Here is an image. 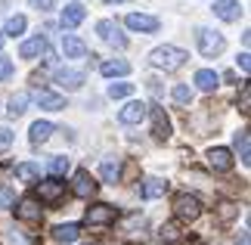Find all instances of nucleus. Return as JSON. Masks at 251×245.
I'll return each instance as SVG.
<instances>
[{
  "label": "nucleus",
  "instance_id": "f257e3e1",
  "mask_svg": "<svg viewBox=\"0 0 251 245\" xmlns=\"http://www.w3.org/2000/svg\"><path fill=\"white\" fill-rule=\"evenodd\" d=\"M189 59V53L186 50H180V47H155V50L149 53V65L152 68H161V72H177V68H183Z\"/></svg>",
  "mask_w": 251,
  "mask_h": 245
},
{
  "label": "nucleus",
  "instance_id": "f03ea898",
  "mask_svg": "<svg viewBox=\"0 0 251 245\" xmlns=\"http://www.w3.org/2000/svg\"><path fill=\"white\" fill-rule=\"evenodd\" d=\"M196 41H199V50H201V56H220L224 53V47H226V41H224V34L220 31H211V28H199L196 31Z\"/></svg>",
  "mask_w": 251,
  "mask_h": 245
},
{
  "label": "nucleus",
  "instance_id": "7ed1b4c3",
  "mask_svg": "<svg viewBox=\"0 0 251 245\" xmlns=\"http://www.w3.org/2000/svg\"><path fill=\"white\" fill-rule=\"evenodd\" d=\"M174 214H177L180 220H199V218H201V202H199V195L180 192L177 199H174Z\"/></svg>",
  "mask_w": 251,
  "mask_h": 245
},
{
  "label": "nucleus",
  "instance_id": "20e7f679",
  "mask_svg": "<svg viewBox=\"0 0 251 245\" xmlns=\"http://www.w3.org/2000/svg\"><path fill=\"white\" fill-rule=\"evenodd\" d=\"M96 34H100L109 47H115V50H124V47H127V37L121 34L118 22H112V19H102V22L96 25Z\"/></svg>",
  "mask_w": 251,
  "mask_h": 245
},
{
  "label": "nucleus",
  "instance_id": "39448f33",
  "mask_svg": "<svg viewBox=\"0 0 251 245\" xmlns=\"http://www.w3.org/2000/svg\"><path fill=\"white\" fill-rule=\"evenodd\" d=\"M62 192H65V183L59 177H50V180H41L37 183V199L47 202V205H56L62 199Z\"/></svg>",
  "mask_w": 251,
  "mask_h": 245
},
{
  "label": "nucleus",
  "instance_id": "423d86ee",
  "mask_svg": "<svg viewBox=\"0 0 251 245\" xmlns=\"http://www.w3.org/2000/svg\"><path fill=\"white\" fill-rule=\"evenodd\" d=\"M34 103L41 106V109H47V112H62L65 109V96L47 90V87H37L34 90Z\"/></svg>",
  "mask_w": 251,
  "mask_h": 245
},
{
  "label": "nucleus",
  "instance_id": "0eeeda50",
  "mask_svg": "<svg viewBox=\"0 0 251 245\" xmlns=\"http://www.w3.org/2000/svg\"><path fill=\"white\" fill-rule=\"evenodd\" d=\"M96 190H100V183L90 177V171H78L75 174V183H72V192L78 195V199H93Z\"/></svg>",
  "mask_w": 251,
  "mask_h": 245
},
{
  "label": "nucleus",
  "instance_id": "6e6552de",
  "mask_svg": "<svg viewBox=\"0 0 251 245\" xmlns=\"http://www.w3.org/2000/svg\"><path fill=\"white\" fill-rule=\"evenodd\" d=\"M124 25L130 28V31H146V34H152V31H158V19L155 16H146V13H130L127 19H124Z\"/></svg>",
  "mask_w": 251,
  "mask_h": 245
},
{
  "label": "nucleus",
  "instance_id": "1a4fd4ad",
  "mask_svg": "<svg viewBox=\"0 0 251 245\" xmlns=\"http://www.w3.org/2000/svg\"><path fill=\"white\" fill-rule=\"evenodd\" d=\"M16 218L19 220H25V223H37L44 218V211H41V202L34 199V195H28V199L19 202V208H16Z\"/></svg>",
  "mask_w": 251,
  "mask_h": 245
},
{
  "label": "nucleus",
  "instance_id": "9d476101",
  "mask_svg": "<svg viewBox=\"0 0 251 245\" xmlns=\"http://www.w3.org/2000/svg\"><path fill=\"white\" fill-rule=\"evenodd\" d=\"M115 218H118V208H115V205H90V208H87V223H93V227L112 223Z\"/></svg>",
  "mask_w": 251,
  "mask_h": 245
},
{
  "label": "nucleus",
  "instance_id": "9b49d317",
  "mask_svg": "<svg viewBox=\"0 0 251 245\" xmlns=\"http://www.w3.org/2000/svg\"><path fill=\"white\" fill-rule=\"evenodd\" d=\"M146 112H149V106H146V103L130 100V103L118 112V121H121V124H140L143 118H146Z\"/></svg>",
  "mask_w": 251,
  "mask_h": 245
},
{
  "label": "nucleus",
  "instance_id": "f8f14e48",
  "mask_svg": "<svg viewBox=\"0 0 251 245\" xmlns=\"http://www.w3.org/2000/svg\"><path fill=\"white\" fill-rule=\"evenodd\" d=\"M214 16L224 19V22H239L242 3H239V0H214Z\"/></svg>",
  "mask_w": 251,
  "mask_h": 245
},
{
  "label": "nucleus",
  "instance_id": "ddd939ff",
  "mask_svg": "<svg viewBox=\"0 0 251 245\" xmlns=\"http://www.w3.org/2000/svg\"><path fill=\"white\" fill-rule=\"evenodd\" d=\"M208 164H211V171H217V174H226V171H233V152L229 149H211L208 152Z\"/></svg>",
  "mask_w": 251,
  "mask_h": 245
},
{
  "label": "nucleus",
  "instance_id": "4468645a",
  "mask_svg": "<svg viewBox=\"0 0 251 245\" xmlns=\"http://www.w3.org/2000/svg\"><path fill=\"white\" fill-rule=\"evenodd\" d=\"M62 53H65V59H84L87 44L81 37H75V34H62Z\"/></svg>",
  "mask_w": 251,
  "mask_h": 245
},
{
  "label": "nucleus",
  "instance_id": "2eb2a0df",
  "mask_svg": "<svg viewBox=\"0 0 251 245\" xmlns=\"http://www.w3.org/2000/svg\"><path fill=\"white\" fill-rule=\"evenodd\" d=\"M84 16H87V9H84V3H65V9H62V28H78L81 22H84Z\"/></svg>",
  "mask_w": 251,
  "mask_h": 245
},
{
  "label": "nucleus",
  "instance_id": "dca6fc26",
  "mask_svg": "<svg viewBox=\"0 0 251 245\" xmlns=\"http://www.w3.org/2000/svg\"><path fill=\"white\" fill-rule=\"evenodd\" d=\"M56 84L65 87V90H78L84 84V72H78V68H59L56 72Z\"/></svg>",
  "mask_w": 251,
  "mask_h": 245
},
{
  "label": "nucleus",
  "instance_id": "f3484780",
  "mask_svg": "<svg viewBox=\"0 0 251 245\" xmlns=\"http://www.w3.org/2000/svg\"><path fill=\"white\" fill-rule=\"evenodd\" d=\"M152 134L158 136V140H168L171 136V121H168V115H165V109H158V106H152Z\"/></svg>",
  "mask_w": 251,
  "mask_h": 245
},
{
  "label": "nucleus",
  "instance_id": "a211bd4d",
  "mask_svg": "<svg viewBox=\"0 0 251 245\" xmlns=\"http://www.w3.org/2000/svg\"><path fill=\"white\" fill-rule=\"evenodd\" d=\"M196 84H199V90L214 93L220 87V75L214 72V68H199V72H196Z\"/></svg>",
  "mask_w": 251,
  "mask_h": 245
},
{
  "label": "nucleus",
  "instance_id": "6ab92c4d",
  "mask_svg": "<svg viewBox=\"0 0 251 245\" xmlns=\"http://www.w3.org/2000/svg\"><path fill=\"white\" fill-rule=\"evenodd\" d=\"M44 50H47V37L37 34V37H31V41H25L19 47V56H22V59H34V56H41Z\"/></svg>",
  "mask_w": 251,
  "mask_h": 245
},
{
  "label": "nucleus",
  "instance_id": "aec40b11",
  "mask_svg": "<svg viewBox=\"0 0 251 245\" xmlns=\"http://www.w3.org/2000/svg\"><path fill=\"white\" fill-rule=\"evenodd\" d=\"M100 72L105 78H124V75H130V62H124V59H105L100 65Z\"/></svg>",
  "mask_w": 251,
  "mask_h": 245
},
{
  "label": "nucleus",
  "instance_id": "412c9836",
  "mask_svg": "<svg viewBox=\"0 0 251 245\" xmlns=\"http://www.w3.org/2000/svg\"><path fill=\"white\" fill-rule=\"evenodd\" d=\"M100 174H102V183H118V177H121V164H118V159H115V155L102 159Z\"/></svg>",
  "mask_w": 251,
  "mask_h": 245
},
{
  "label": "nucleus",
  "instance_id": "4be33fe9",
  "mask_svg": "<svg viewBox=\"0 0 251 245\" xmlns=\"http://www.w3.org/2000/svg\"><path fill=\"white\" fill-rule=\"evenodd\" d=\"M143 199H161V195L168 192V183L165 180H158V177H149L146 183H143Z\"/></svg>",
  "mask_w": 251,
  "mask_h": 245
},
{
  "label": "nucleus",
  "instance_id": "5701e85b",
  "mask_svg": "<svg viewBox=\"0 0 251 245\" xmlns=\"http://www.w3.org/2000/svg\"><path fill=\"white\" fill-rule=\"evenodd\" d=\"M81 233V223H59V227H53V239L56 242H75Z\"/></svg>",
  "mask_w": 251,
  "mask_h": 245
},
{
  "label": "nucleus",
  "instance_id": "b1692460",
  "mask_svg": "<svg viewBox=\"0 0 251 245\" xmlns=\"http://www.w3.org/2000/svg\"><path fill=\"white\" fill-rule=\"evenodd\" d=\"M236 152H239V162L242 164H251V134L248 131L236 134Z\"/></svg>",
  "mask_w": 251,
  "mask_h": 245
},
{
  "label": "nucleus",
  "instance_id": "393cba45",
  "mask_svg": "<svg viewBox=\"0 0 251 245\" xmlns=\"http://www.w3.org/2000/svg\"><path fill=\"white\" fill-rule=\"evenodd\" d=\"M56 131V127L50 124V121H34L31 124V143L37 146V143H44V140H50V134Z\"/></svg>",
  "mask_w": 251,
  "mask_h": 245
},
{
  "label": "nucleus",
  "instance_id": "a878e982",
  "mask_svg": "<svg viewBox=\"0 0 251 245\" xmlns=\"http://www.w3.org/2000/svg\"><path fill=\"white\" fill-rule=\"evenodd\" d=\"M16 177L25 180V183H34L37 177H41V168L31 164V162H22V164H16Z\"/></svg>",
  "mask_w": 251,
  "mask_h": 245
},
{
  "label": "nucleus",
  "instance_id": "bb28decb",
  "mask_svg": "<svg viewBox=\"0 0 251 245\" xmlns=\"http://www.w3.org/2000/svg\"><path fill=\"white\" fill-rule=\"evenodd\" d=\"M28 28V22H25V16H9L6 19V25H3V34H9V37H19Z\"/></svg>",
  "mask_w": 251,
  "mask_h": 245
},
{
  "label": "nucleus",
  "instance_id": "cd10ccee",
  "mask_svg": "<svg viewBox=\"0 0 251 245\" xmlns=\"http://www.w3.org/2000/svg\"><path fill=\"white\" fill-rule=\"evenodd\" d=\"M25 106H28V93H16L13 100H9V118H19V115H25Z\"/></svg>",
  "mask_w": 251,
  "mask_h": 245
},
{
  "label": "nucleus",
  "instance_id": "c85d7f7f",
  "mask_svg": "<svg viewBox=\"0 0 251 245\" xmlns=\"http://www.w3.org/2000/svg\"><path fill=\"white\" fill-rule=\"evenodd\" d=\"M171 96H174V103L189 106V103H192V87H189V84H177V87L171 90Z\"/></svg>",
  "mask_w": 251,
  "mask_h": 245
},
{
  "label": "nucleus",
  "instance_id": "c756f323",
  "mask_svg": "<svg viewBox=\"0 0 251 245\" xmlns=\"http://www.w3.org/2000/svg\"><path fill=\"white\" fill-rule=\"evenodd\" d=\"M158 236L165 239V242H177L180 239V223H161V230H158Z\"/></svg>",
  "mask_w": 251,
  "mask_h": 245
},
{
  "label": "nucleus",
  "instance_id": "7c9ffc66",
  "mask_svg": "<svg viewBox=\"0 0 251 245\" xmlns=\"http://www.w3.org/2000/svg\"><path fill=\"white\" fill-rule=\"evenodd\" d=\"M239 112L242 115H251V84L245 81L242 90H239Z\"/></svg>",
  "mask_w": 251,
  "mask_h": 245
},
{
  "label": "nucleus",
  "instance_id": "2f4dec72",
  "mask_svg": "<svg viewBox=\"0 0 251 245\" xmlns=\"http://www.w3.org/2000/svg\"><path fill=\"white\" fill-rule=\"evenodd\" d=\"M47 168H50V174H53V177H62V174L69 171V159H62V155H53Z\"/></svg>",
  "mask_w": 251,
  "mask_h": 245
},
{
  "label": "nucleus",
  "instance_id": "473e14b6",
  "mask_svg": "<svg viewBox=\"0 0 251 245\" xmlns=\"http://www.w3.org/2000/svg\"><path fill=\"white\" fill-rule=\"evenodd\" d=\"M133 93V84H109V96L112 100H127Z\"/></svg>",
  "mask_w": 251,
  "mask_h": 245
},
{
  "label": "nucleus",
  "instance_id": "72a5a7b5",
  "mask_svg": "<svg viewBox=\"0 0 251 245\" xmlns=\"http://www.w3.org/2000/svg\"><path fill=\"white\" fill-rule=\"evenodd\" d=\"M16 205V190L13 186H0V208H9Z\"/></svg>",
  "mask_w": 251,
  "mask_h": 245
},
{
  "label": "nucleus",
  "instance_id": "f704fd0d",
  "mask_svg": "<svg viewBox=\"0 0 251 245\" xmlns=\"http://www.w3.org/2000/svg\"><path fill=\"white\" fill-rule=\"evenodd\" d=\"M28 3H31V9H37V13H50L56 6V0H28Z\"/></svg>",
  "mask_w": 251,
  "mask_h": 245
},
{
  "label": "nucleus",
  "instance_id": "c9c22d12",
  "mask_svg": "<svg viewBox=\"0 0 251 245\" xmlns=\"http://www.w3.org/2000/svg\"><path fill=\"white\" fill-rule=\"evenodd\" d=\"M16 72V65H13V59H0V81H6L9 75Z\"/></svg>",
  "mask_w": 251,
  "mask_h": 245
},
{
  "label": "nucleus",
  "instance_id": "e433bc0d",
  "mask_svg": "<svg viewBox=\"0 0 251 245\" xmlns=\"http://www.w3.org/2000/svg\"><path fill=\"white\" fill-rule=\"evenodd\" d=\"M9 143H13V131H9V127H0V152L9 149Z\"/></svg>",
  "mask_w": 251,
  "mask_h": 245
},
{
  "label": "nucleus",
  "instance_id": "4c0bfd02",
  "mask_svg": "<svg viewBox=\"0 0 251 245\" xmlns=\"http://www.w3.org/2000/svg\"><path fill=\"white\" fill-rule=\"evenodd\" d=\"M220 218H224V220H233L236 218V205H229V202L220 205Z\"/></svg>",
  "mask_w": 251,
  "mask_h": 245
},
{
  "label": "nucleus",
  "instance_id": "58836bf2",
  "mask_svg": "<svg viewBox=\"0 0 251 245\" xmlns=\"http://www.w3.org/2000/svg\"><path fill=\"white\" fill-rule=\"evenodd\" d=\"M236 62H239V68H242V72H245V75L251 72V56H248V53H242V56H239V59H236Z\"/></svg>",
  "mask_w": 251,
  "mask_h": 245
},
{
  "label": "nucleus",
  "instance_id": "ea45409f",
  "mask_svg": "<svg viewBox=\"0 0 251 245\" xmlns=\"http://www.w3.org/2000/svg\"><path fill=\"white\" fill-rule=\"evenodd\" d=\"M248 242H251V239H248V233H242V236H239V242H236V245H248Z\"/></svg>",
  "mask_w": 251,
  "mask_h": 245
},
{
  "label": "nucleus",
  "instance_id": "a19ab883",
  "mask_svg": "<svg viewBox=\"0 0 251 245\" xmlns=\"http://www.w3.org/2000/svg\"><path fill=\"white\" fill-rule=\"evenodd\" d=\"M9 6V0H0V16H3V9Z\"/></svg>",
  "mask_w": 251,
  "mask_h": 245
},
{
  "label": "nucleus",
  "instance_id": "79ce46f5",
  "mask_svg": "<svg viewBox=\"0 0 251 245\" xmlns=\"http://www.w3.org/2000/svg\"><path fill=\"white\" fill-rule=\"evenodd\" d=\"M3 44H6V34H3V31H0V50H3Z\"/></svg>",
  "mask_w": 251,
  "mask_h": 245
},
{
  "label": "nucleus",
  "instance_id": "37998d69",
  "mask_svg": "<svg viewBox=\"0 0 251 245\" xmlns=\"http://www.w3.org/2000/svg\"><path fill=\"white\" fill-rule=\"evenodd\" d=\"M105 3H127V0H105Z\"/></svg>",
  "mask_w": 251,
  "mask_h": 245
},
{
  "label": "nucleus",
  "instance_id": "c03bdc74",
  "mask_svg": "<svg viewBox=\"0 0 251 245\" xmlns=\"http://www.w3.org/2000/svg\"><path fill=\"white\" fill-rule=\"evenodd\" d=\"M81 245H93V242H81Z\"/></svg>",
  "mask_w": 251,
  "mask_h": 245
}]
</instances>
